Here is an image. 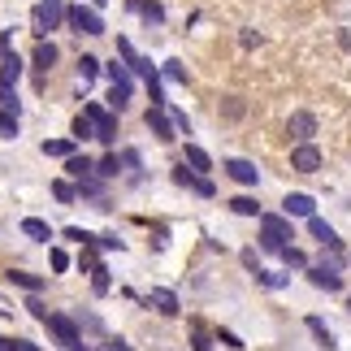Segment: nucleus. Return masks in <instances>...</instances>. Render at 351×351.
<instances>
[{
    "mask_svg": "<svg viewBox=\"0 0 351 351\" xmlns=\"http://www.w3.org/2000/svg\"><path fill=\"white\" fill-rule=\"evenodd\" d=\"M83 113H87L91 121H96V139H100V143H113V139H117V113L100 109V104H87Z\"/></svg>",
    "mask_w": 351,
    "mask_h": 351,
    "instance_id": "nucleus-7",
    "label": "nucleus"
},
{
    "mask_svg": "<svg viewBox=\"0 0 351 351\" xmlns=\"http://www.w3.org/2000/svg\"><path fill=\"white\" fill-rule=\"evenodd\" d=\"M226 173H230V178L239 182V186H256V182H261V169H256L252 165V160H226Z\"/></svg>",
    "mask_w": 351,
    "mask_h": 351,
    "instance_id": "nucleus-13",
    "label": "nucleus"
},
{
    "mask_svg": "<svg viewBox=\"0 0 351 351\" xmlns=\"http://www.w3.org/2000/svg\"><path fill=\"white\" fill-rule=\"evenodd\" d=\"M243 113H247V100L243 96H221V117L226 121H239Z\"/></svg>",
    "mask_w": 351,
    "mask_h": 351,
    "instance_id": "nucleus-25",
    "label": "nucleus"
},
{
    "mask_svg": "<svg viewBox=\"0 0 351 351\" xmlns=\"http://www.w3.org/2000/svg\"><path fill=\"white\" fill-rule=\"evenodd\" d=\"M52 269H57V274H65V269H70V252H61V247H52Z\"/></svg>",
    "mask_w": 351,
    "mask_h": 351,
    "instance_id": "nucleus-40",
    "label": "nucleus"
},
{
    "mask_svg": "<svg viewBox=\"0 0 351 351\" xmlns=\"http://www.w3.org/2000/svg\"><path fill=\"white\" fill-rule=\"evenodd\" d=\"M256 287H265V291H282V287H291V274H274V269H256Z\"/></svg>",
    "mask_w": 351,
    "mask_h": 351,
    "instance_id": "nucleus-20",
    "label": "nucleus"
},
{
    "mask_svg": "<svg viewBox=\"0 0 351 351\" xmlns=\"http://www.w3.org/2000/svg\"><path fill=\"white\" fill-rule=\"evenodd\" d=\"M0 351H13V339H0Z\"/></svg>",
    "mask_w": 351,
    "mask_h": 351,
    "instance_id": "nucleus-49",
    "label": "nucleus"
},
{
    "mask_svg": "<svg viewBox=\"0 0 351 351\" xmlns=\"http://www.w3.org/2000/svg\"><path fill=\"white\" fill-rule=\"evenodd\" d=\"M147 308H156L160 317H178V313H182L178 295H173V291H165V287H152V291H147Z\"/></svg>",
    "mask_w": 351,
    "mask_h": 351,
    "instance_id": "nucleus-10",
    "label": "nucleus"
},
{
    "mask_svg": "<svg viewBox=\"0 0 351 351\" xmlns=\"http://www.w3.org/2000/svg\"><path fill=\"white\" fill-rule=\"evenodd\" d=\"M26 308H31V317H35V321H48V317H52L48 308H44V300H35V295H31V300H26Z\"/></svg>",
    "mask_w": 351,
    "mask_h": 351,
    "instance_id": "nucleus-42",
    "label": "nucleus"
},
{
    "mask_svg": "<svg viewBox=\"0 0 351 351\" xmlns=\"http://www.w3.org/2000/svg\"><path fill=\"white\" fill-rule=\"evenodd\" d=\"M160 74H165L169 83H182V87L191 83V74H186V65H182V61H165V65H160Z\"/></svg>",
    "mask_w": 351,
    "mask_h": 351,
    "instance_id": "nucleus-28",
    "label": "nucleus"
},
{
    "mask_svg": "<svg viewBox=\"0 0 351 351\" xmlns=\"http://www.w3.org/2000/svg\"><path fill=\"white\" fill-rule=\"evenodd\" d=\"M65 22H70L78 35H104V18H100L96 9H83V5H74V9H70V18H65Z\"/></svg>",
    "mask_w": 351,
    "mask_h": 351,
    "instance_id": "nucleus-6",
    "label": "nucleus"
},
{
    "mask_svg": "<svg viewBox=\"0 0 351 351\" xmlns=\"http://www.w3.org/2000/svg\"><path fill=\"white\" fill-rule=\"evenodd\" d=\"M304 274H308V282H313L317 291H330V295H334V291H343V274H339L334 265H308Z\"/></svg>",
    "mask_w": 351,
    "mask_h": 351,
    "instance_id": "nucleus-8",
    "label": "nucleus"
},
{
    "mask_svg": "<svg viewBox=\"0 0 351 351\" xmlns=\"http://www.w3.org/2000/svg\"><path fill=\"white\" fill-rule=\"evenodd\" d=\"M18 78H22V57L18 52H5L0 57V87H18Z\"/></svg>",
    "mask_w": 351,
    "mask_h": 351,
    "instance_id": "nucleus-14",
    "label": "nucleus"
},
{
    "mask_svg": "<svg viewBox=\"0 0 351 351\" xmlns=\"http://www.w3.org/2000/svg\"><path fill=\"white\" fill-rule=\"evenodd\" d=\"M91 287H96V295H109L113 278H109V269H104V265H96V269H91Z\"/></svg>",
    "mask_w": 351,
    "mask_h": 351,
    "instance_id": "nucleus-33",
    "label": "nucleus"
},
{
    "mask_svg": "<svg viewBox=\"0 0 351 351\" xmlns=\"http://www.w3.org/2000/svg\"><path fill=\"white\" fill-rule=\"evenodd\" d=\"M278 256H282V261H287V269H308V256H304L300 247H282Z\"/></svg>",
    "mask_w": 351,
    "mask_h": 351,
    "instance_id": "nucleus-36",
    "label": "nucleus"
},
{
    "mask_svg": "<svg viewBox=\"0 0 351 351\" xmlns=\"http://www.w3.org/2000/svg\"><path fill=\"white\" fill-rule=\"evenodd\" d=\"M44 326H48V334H52V339H57L65 351H74L78 343H83V334H78V326H74V317H65V313H52L48 321H44Z\"/></svg>",
    "mask_w": 351,
    "mask_h": 351,
    "instance_id": "nucleus-3",
    "label": "nucleus"
},
{
    "mask_svg": "<svg viewBox=\"0 0 351 351\" xmlns=\"http://www.w3.org/2000/svg\"><path fill=\"white\" fill-rule=\"evenodd\" d=\"M230 213H239V217H256V213H261V204H256L252 195H234V199H230Z\"/></svg>",
    "mask_w": 351,
    "mask_h": 351,
    "instance_id": "nucleus-30",
    "label": "nucleus"
},
{
    "mask_svg": "<svg viewBox=\"0 0 351 351\" xmlns=\"http://www.w3.org/2000/svg\"><path fill=\"white\" fill-rule=\"evenodd\" d=\"M239 44H243V48H256V44H261V31H243Z\"/></svg>",
    "mask_w": 351,
    "mask_h": 351,
    "instance_id": "nucleus-45",
    "label": "nucleus"
},
{
    "mask_svg": "<svg viewBox=\"0 0 351 351\" xmlns=\"http://www.w3.org/2000/svg\"><path fill=\"white\" fill-rule=\"evenodd\" d=\"M104 351H134V347H130V343H121V339H113V343L104 347Z\"/></svg>",
    "mask_w": 351,
    "mask_h": 351,
    "instance_id": "nucleus-48",
    "label": "nucleus"
},
{
    "mask_svg": "<svg viewBox=\"0 0 351 351\" xmlns=\"http://www.w3.org/2000/svg\"><path fill=\"white\" fill-rule=\"evenodd\" d=\"M143 121H147V130H152L160 143H173V139H178V121L169 117V109H165V104H152Z\"/></svg>",
    "mask_w": 351,
    "mask_h": 351,
    "instance_id": "nucleus-4",
    "label": "nucleus"
},
{
    "mask_svg": "<svg viewBox=\"0 0 351 351\" xmlns=\"http://www.w3.org/2000/svg\"><path fill=\"white\" fill-rule=\"evenodd\" d=\"M13 351H44L39 343H26V339H13Z\"/></svg>",
    "mask_w": 351,
    "mask_h": 351,
    "instance_id": "nucleus-46",
    "label": "nucleus"
},
{
    "mask_svg": "<svg viewBox=\"0 0 351 351\" xmlns=\"http://www.w3.org/2000/svg\"><path fill=\"white\" fill-rule=\"evenodd\" d=\"M9 44H13V35H9V31H0V57L9 52Z\"/></svg>",
    "mask_w": 351,
    "mask_h": 351,
    "instance_id": "nucleus-47",
    "label": "nucleus"
},
{
    "mask_svg": "<svg viewBox=\"0 0 351 351\" xmlns=\"http://www.w3.org/2000/svg\"><path fill=\"white\" fill-rule=\"evenodd\" d=\"M70 134H74L78 143H83V139H96V121H91L87 113H78V117H74V130H70Z\"/></svg>",
    "mask_w": 351,
    "mask_h": 351,
    "instance_id": "nucleus-27",
    "label": "nucleus"
},
{
    "mask_svg": "<svg viewBox=\"0 0 351 351\" xmlns=\"http://www.w3.org/2000/svg\"><path fill=\"white\" fill-rule=\"evenodd\" d=\"M78 74H83V83H91V78L100 74V61L91 57V52H83V57H78Z\"/></svg>",
    "mask_w": 351,
    "mask_h": 351,
    "instance_id": "nucleus-35",
    "label": "nucleus"
},
{
    "mask_svg": "<svg viewBox=\"0 0 351 351\" xmlns=\"http://www.w3.org/2000/svg\"><path fill=\"white\" fill-rule=\"evenodd\" d=\"M304 326L313 330V339H317V347H326V351H334V347H339V343H334V334H330V326H326V321H321V317H308Z\"/></svg>",
    "mask_w": 351,
    "mask_h": 351,
    "instance_id": "nucleus-18",
    "label": "nucleus"
},
{
    "mask_svg": "<svg viewBox=\"0 0 351 351\" xmlns=\"http://www.w3.org/2000/svg\"><path fill=\"white\" fill-rule=\"evenodd\" d=\"M173 182H178V186H186V191H195V195H204V199H213V195H217V186H213V182L204 178V173L186 169V160H182L178 169H173Z\"/></svg>",
    "mask_w": 351,
    "mask_h": 351,
    "instance_id": "nucleus-5",
    "label": "nucleus"
},
{
    "mask_svg": "<svg viewBox=\"0 0 351 351\" xmlns=\"http://www.w3.org/2000/svg\"><path fill=\"white\" fill-rule=\"evenodd\" d=\"M126 9L130 13H143L147 26H160V22H165V9H160L156 0H126Z\"/></svg>",
    "mask_w": 351,
    "mask_h": 351,
    "instance_id": "nucleus-15",
    "label": "nucleus"
},
{
    "mask_svg": "<svg viewBox=\"0 0 351 351\" xmlns=\"http://www.w3.org/2000/svg\"><path fill=\"white\" fill-rule=\"evenodd\" d=\"M308 230H313V239H317V243H326L330 252H339V234H334L330 226H326V221L317 217V213H313V217H308Z\"/></svg>",
    "mask_w": 351,
    "mask_h": 351,
    "instance_id": "nucleus-17",
    "label": "nucleus"
},
{
    "mask_svg": "<svg viewBox=\"0 0 351 351\" xmlns=\"http://www.w3.org/2000/svg\"><path fill=\"white\" fill-rule=\"evenodd\" d=\"M9 282H13V287H22V291H31V295H39V291H44V278H35V274H22V269H9V274H5Z\"/></svg>",
    "mask_w": 351,
    "mask_h": 351,
    "instance_id": "nucleus-22",
    "label": "nucleus"
},
{
    "mask_svg": "<svg viewBox=\"0 0 351 351\" xmlns=\"http://www.w3.org/2000/svg\"><path fill=\"white\" fill-rule=\"evenodd\" d=\"M0 139H18V113L0 109Z\"/></svg>",
    "mask_w": 351,
    "mask_h": 351,
    "instance_id": "nucleus-32",
    "label": "nucleus"
},
{
    "mask_svg": "<svg viewBox=\"0 0 351 351\" xmlns=\"http://www.w3.org/2000/svg\"><path fill=\"white\" fill-rule=\"evenodd\" d=\"M57 57H61V52H57V44H52V39H39V48H35V70L48 78V70L57 65Z\"/></svg>",
    "mask_w": 351,
    "mask_h": 351,
    "instance_id": "nucleus-16",
    "label": "nucleus"
},
{
    "mask_svg": "<svg viewBox=\"0 0 351 351\" xmlns=\"http://www.w3.org/2000/svg\"><path fill=\"white\" fill-rule=\"evenodd\" d=\"M96 247H104V252H121L126 243H121L117 234H96Z\"/></svg>",
    "mask_w": 351,
    "mask_h": 351,
    "instance_id": "nucleus-39",
    "label": "nucleus"
},
{
    "mask_svg": "<svg viewBox=\"0 0 351 351\" xmlns=\"http://www.w3.org/2000/svg\"><path fill=\"white\" fill-rule=\"evenodd\" d=\"M291 239H295V230H291V217L287 213H269V217H261V247L265 252H282V247H291Z\"/></svg>",
    "mask_w": 351,
    "mask_h": 351,
    "instance_id": "nucleus-2",
    "label": "nucleus"
},
{
    "mask_svg": "<svg viewBox=\"0 0 351 351\" xmlns=\"http://www.w3.org/2000/svg\"><path fill=\"white\" fill-rule=\"evenodd\" d=\"M217 343H226L230 351H243V347H247V343H243L239 334H230V330H217Z\"/></svg>",
    "mask_w": 351,
    "mask_h": 351,
    "instance_id": "nucleus-41",
    "label": "nucleus"
},
{
    "mask_svg": "<svg viewBox=\"0 0 351 351\" xmlns=\"http://www.w3.org/2000/svg\"><path fill=\"white\" fill-rule=\"evenodd\" d=\"M65 173H70V178H87V173H96V160L91 156H65Z\"/></svg>",
    "mask_w": 351,
    "mask_h": 351,
    "instance_id": "nucleus-21",
    "label": "nucleus"
},
{
    "mask_svg": "<svg viewBox=\"0 0 351 351\" xmlns=\"http://www.w3.org/2000/svg\"><path fill=\"white\" fill-rule=\"evenodd\" d=\"M186 165H191L195 173H208L213 169V160H208V152L199 143H186Z\"/></svg>",
    "mask_w": 351,
    "mask_h": 351,
    "instance_id": "nucleus-24",
    "label": "nucleus"
},
{
    "mask_svg": "<svg viewBox=\"0 0 351 351\" xmlns=\"http://www.w3.org/2000/svg\"><path fill=\"white\" fill-rule=\"evenodd\" d=\"M104 74H109V83H130V78H134V70H130V65L126 61H113V65H104Z\"/></svg>",
    "mask_w": 351,
    "mask_h": 351,
    "instance_id": "nucleus-34",
    "label": "nucleus"
},
{
    "mask_svg": "<svg viewBox=\"0 0 351 351\" xmlns=\"http://www.w3.org/2000/svg\"><path fill=\"white\" fill-rule=\"evenodd\" d=\"M52 195H57L61 204H74V199H78V186L65 182V178H57V182H52Z\"/></svg>",
    "mask_w": 351,
    "mask_h": 351,
    "instance_id": "nucleus-31",
    "label": "nucleus"
},
{
    "mask_svg": "<svg viewBox=\"0 0 351 351\" xmlns=\"http://www.w3.org/2000/svg\"><path fill=\"white\" fill-rule=\"evenodd\" d=\"M0 109H9V113L22 109V100H18V91H13V87H0Z\"/></svg>",
    "mask_w": 351,
    "mask_h": 351,
    "instance_id": "nucleus-37",
    "label": "nucleus"
},
{
    "mask_svg": "<svg viewBox=\"0 0 351 351\" xmlns=\"http://www.w3.org/2000/svg\"><path fill=\"white\" fill-rule=\"evenodd\" d=\"M126 104H130V83H113V87H109V109L121 113Z\"/></svg>",
    "mask_w": 351,
    "mask_h": 351,
    "instance_id": "nucleus-26",
    "label": "nucleus"
},
{
    "mask_svg": "<svg viewBox=\"0 0 351 351\" xmlns=\"http://www.w3.org/2000/svg\"><path fill=\"white\" fill-rule=\"evenodd\" d=\"M282 213H287V217H313V213H317V199L304 195V191H291L287 199H282Z\"/></svg>",
    "mask_w": 351,
    "mask_h": 351,
    "instance_id": "nucleus-11",
    "label": "nucleus"
},
{
    "mask_svg": "<svg viewBox=\"0 0 351 351\" xmlns=\"http://www.w3.org/2000/svg\"><path fill=\"white\" fill-rule=\"evenodd\" d=\"M165 109H169V104H165ZM169 117L178 121V130H182V134H191V121H186V113H182V109H169Z\"/></svg>",
    "mask_w": 351,
    "mask_h": 351,
    "instance_id": "nucleus-43",
    "label": "nucleus"
},
{
    "mask_svg": "<svg viewBox=\"0 0 351 351\" xmlns=\"http://www.w3.org/2000/svg\"><path fill=\"white\" fill-rule=\"evenodd\" d=\"M74 143H78L74 134H70V139H44V143H39V152H44V156H61V160H65V156H74Z\"/></svg>",
    "mask_w": 351,
    "mask_h": 351,
    "instance_id": "nucleus-19",
    "label": "nucleus"
},
{
    "mask_svg": "<svg viewBox=\"0 0 351 351\" xmlns=\"http://www.w3.org/2000/svg\"><path fill=\"white\" fill-rule=\"evenodd\" d=\"M191 347H195V351H213V339H208L204 330H195V339H191Z\"/></svg>",
    "mask_w": 351,
    "mask_h": 351,
    "instance_id": "nucleus-44",
    "label": "nucleus"
},
{
    "mask_svg": "<svg viewBox=\"0 0 351 351\" xmlns=\"http://www.w3.org/2000/svg\"><path fill=\"white\" fill-rule=\"evenodd\" d=\"M291 169H295V173H317V169H321V147H317V143H300V147L291 152Z\"/></svg>",
    "mask_w": 351,
    "mask_h": 351,
    "instance_id": "nucleus-9",
    "label": "nucleus"
},
{
    "mask_svg": "<svg viewBox=\"0 0 351 351\" xmlns=\"http://www.w3.org/2000/svg\"><path fill=\"white\" fill-rule=\"evenodd\" d=\"M121 165H126V160L109 152L104 160H96V173H100V178H117V173H121Z\"/></svg>",
    "mask_w": 351,
    "mask_h": 351,
    "instance_id": "nucleus-29",
    "label": "nucleus"
},
{
    "mask_svg": "<svg viewBox=\"0 0 351 351\" xmlns=\"http://www.w3.org/2000/svg\"><path fill=\"white\" fill-rule=\"evenodd\" d=\"M65 18H70L65 0H39V5L31 9V35L35 39H48V31H57Z\"/></svg>",
    "mask_w": 351,
    "mask_h": 351,
    "instance_id": "nucleus-1",
    "label": "nucleus"
},
{
    "mask_svg": "<svg viewBox=\"0 0 351 351\" xmlns=\"http://www.w3.org/2000/svg\"><path fill=\"white\" fill-rule=\"evenodd\" d=\"M313 134H317V117L313 113H291V139L295 143H313Z\"/></svg>",
    "mask_w": 351,
    "mask_h": 351,
    "instance_id": "nucleus-12",
    "label": "nucleus"
},
{
    "mask_svg": "<svg viewBox=\"0 0 351 351\" xmlns=\"http://www.w3.org/2000/svg\"><path fill=\"white\" fill-rule=\"evenodd\" d=\"M22 234L35 239V243H48V239H52V226L39 221V217H26V221H22Z\"/></svg>",
    "mask_w": 351,
    "mask_h": 351,
    "instance_id": "nucleus-23",
    "label": "nucleus"
},
{
    "mask_svg": "<svg viewBox=\"0 0 351 351\" xmlns=\"http://www.w3.org/2000/svg\"><path fill=\"white\" fill-rule=\"evenodd\" d=\"M65 239H74L78 247H91V243H96V234H87L83 226H70V230H65Z\"/></svg>",
    "mask_w": 351,
    "mask_h": 351,
    "instance_id": "nucleus-38",
    "label": "nucleus"
},
{
    "mask_svg": "<svg viewBox=\"0 0 351 351\" xmlns=\"http://www.w3.org/2000/svg\"><path fill=\"white\" fill-rule=\"evenodd\" d=\"M74 351H96V347H87V343H78V347H74Z\"/></svg>",
    "mask_w": 351,
    "mask_h": 351,
    "instance_id": "nucleus-50",
    "label": "nucleus"
}]
</instances>
